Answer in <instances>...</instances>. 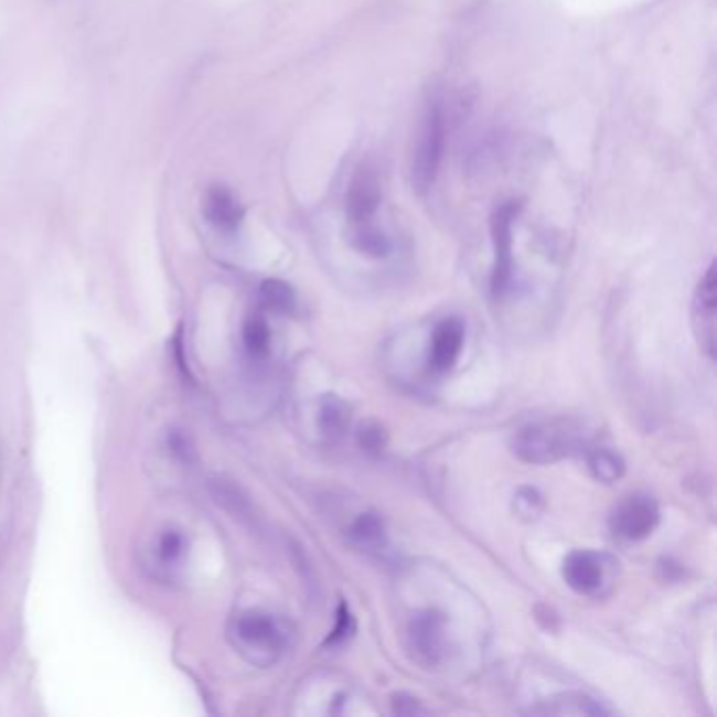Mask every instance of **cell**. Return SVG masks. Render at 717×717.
Wrapping results in <instances>:
<instances>
[{
  "instance_id": "1",
  "label": "cell",
  "mask_w": 717,
  "mask_h": 717,
  "mask_svg": "<svg viewBox=\"0 0 717 717\" xmlns=\"http://www.w3.org/2000/svg\"><path fill=\"white\" fill-rule=\"evenodd\" d=\"M584 427L570 419H554L522 427L512 440V450L520 461L547 465L584 450Z\"/></svg>"
},
{
  "instance_id": "2",
  "label": "cell",
  "mask_w": 717,
  "mask_h": 717,
  "mask_svg": "<svg viewBox=\"0 0 717 717\" xmlns=\"http://www.w3.org/2000/svg\"><path fill=\"white\" fill-rule=\"evenodd\" d=\"M229 635L236 649L255 665L274 663L289 642V633L282 628V623L261 610H247L236 617Z\"/></svg>"
},
{
  "instance_id": "3",
  "label": "cell",
  "mask_w": 717,
  "mask_h": 717,
  "mask_svg": "<svg viewBox=\"0 0 717 717\" xmlns=\"http://www.w3.org/2000/svg\"><path fill=\"white\" fill-rule=\"evenodd\" d=\"M445 137H447L445 116L438 104H431L424 116L417 146L410 160V175L419 192H427L436 181L442 152H445Z\"/></svg>"
},
{
  "instance_id": "4",
  "label": "cell",
  "mask_w": 717,
  "mask_h": 717,
  "mask_svg": "<svg viewBox=\"0 0 717 717\" xmlns=\"http://www.w3.org/2000/svg\"><path fill=\"white\" fill-rule=\"evenodd\" d=\"M520 202H503L494 208L491 217V234H493L494 266L491 276V291L494 297H503L514 274V255H512V243H514V222H516Z\"/></svg>"
},
{
  "instance_id": "5",
  "label": "cell",
  "mask_w": 717,
  "mask_h": 717,
  "mask_svg": "<svg viewBox=\"0 0 717 717\" xmlns=\"http://www.w3.org/2000/svg\"><path fill=\"white\" fill-rule=\"evenodd\" d=\"M614 561L604 554L591 549L570 552L561 564V577L566 585L579 596L598 598L610 585V566Z\"/></svg>"
},
{
  "instance_id": "6",
  "label": "cell",
  "mask_w": 717,
  "mask_h": 717,
  "mask_svg": "<svg viewBox=\"0 0 717 717\" xmlns=\"http://www.w3.org/2000/svg\"><path fill=\"white\" fill-rule=\"evenodd\" d=\"M408 646L421 665H440L447 654V617L438 610L415 614L408 623Z\"/></svg>"
},
{
  "instance_id": "7",
  "label": "cell",
  "mask_w": 717,
  "mask_h": 717,
  "mask_svg": "<svg viewBox=\"0 0 717 717\" xmlns=\"http://www.w3.org/2000/svg\"><path fill=\"white\" fill-rule=\"evenodd\" d=\"M659 522H661V510L652 496L640 493L629 494L617 505L612 514V531L628 541H644L656 531Z\"/></svg>"
},
{
  "instance_id": "8",
  "label": "cell",
  "mask_w": 717,
  "mask_h": 717,
  "mask_svg": "<svg viewBox=\"0 0 717 717\" xmlns=\"http://www.w3.org/2000/svg\"><path fill=\"white\" fill-rule=\"evenodd\" d=\"M382 202V181L371 162H362L345 194V213L354 225L368 224Z\"/></svg>"
},
{
  "instance_id": "9",
  "label": "cell",
  "mask_w": 717,
  "mask_h": 717,
  "mask_svg": "<svg viewBox=\"0 0 717 717\" xmlns=\"http://www.w3.org/2000/svg\"><path fill=\"white\" fill-rule=\"evenodd\" d=\"M716 264H711L696 289L695 310H693L696 339L709 358L716 356Z\"/></svg>"
},
{
  "instance_id": "10",
  "label": "cell",
  "mask_w": 717,
  "mask_h": 717,
  "mask_svg": "<svg viewBox=\"0 0 717 717\" xmlns=\"http://www.w3.org/2000/svg\"><path fill=\"white\" fill-rule=\"evenodd\" d=\"M202 215L217 232L234 234L243 224L245 211L229 188L215 183L204 192Z\"/></svg>"
},
{
  "instance_id": "11",
  "label": "cell",
  "mask_w": 717,
  "mask_h": 717,
  "mask_svg": "<svg viewBox=\"0 0 717 717\" xmlns=\"http://www.w3.org/2000/svg\"><path fill=\"white\" fill-rule=\"evenodd\" d=\"M463 343H465L463 322L459 318L442 320L431 336V352H429L431 368L438 373L450 371L461 356Z\"/></svg>"
},
{
  "instance_id": "12",
  "label": "cell",
  "mask_w": 717,
  "mask_h": 717,
  "mask_svg": "<svg viewBox=\"0 0 717 717\" xmlns=\"http://www.w3.org/2000/svg\"><path fill=\"white\" fill-rule=\"evenodd\" d=\"M350 426V408L336 396H327L320 404L318 427L329 442H339Z\"/></svg>"
},
{
  "instance_id": "13",
  "label": "cell",
  "mask_w": 717,
  "mask_h": 717,
  "mask_svg": "<svg viewBox=\"0 0 717 717\" xmlns=\"http://www.w3.org/2000/svg\"><path fill=\"white\" fill-rule=\"evenodd\" d=\"M350 537L362 549H379L387 541V533H385L382 517L373 512H366V514H360L356 522L352 524Z\"/></svg>"
},
{
  "instance_id": "14",
  "label": "cell",
  "mask_w": 717,
  "mask_h": 717,
  "mask_svg": "<svg viewBox=\"0 0 717 717\" xmlns=\"http://www.w3.org/2000/svg\"><path fill=\"white\" fill-rule=\"evenodd\" d=\"M587 463H589L591 473L604 484H612V482L621 480L625 475V470H628L623 457L619 452L608 449L591 450Z\"/></svg>"
},
{
  "instance_id": "15",
  "label": "cell",
  "mask_w": 717,
  "mask_h": 717,
  "mask_svg": "<svg viewBox=\"0 0 717 717\" xmlns=\"http://www.w3.org/2000/svg\"><path fill=\"white\" fill-rule=\"evenodd\" d=\"M259 299L264 308L274 314H291L295 310V292L282 280L269 278L259 287Z\"/></svg>"
},
{
  "instance_id": "16",
  "label": "cell",
  "mask_w": 717,
  "mask_h": 717,
  "mask_svg": "<svg viewBox=\"0 0 717 717\" xmlns=\"http://www.w3.org/2000/svg\"><path fill=\"white\" fill-rule=\"evenodd\" d=\"M243 343L247 350L250 358H266L269 352V343H271V335H269L268 322L259 315H253L245 322L243 329Z\"/></svg>"
},
{
  "instance_id": "17",
  "label": "cell",
  "mask_w": 717,
  "mask_h": 717,
  "mask_svg": "<svg viewBox=\"0 0 717 717\" xmlns=\"http://www.w3.org/2000/svg\"><path fill=\"white\" fill-rule=\"evenodd\" d=\"M188 541L180 531L169 528L157 541V560L162 568H175L185 558Z\"/></svg>"
},
{
  "instance_id": "18",
  "label": "cell",
  "mask_w": 717,
  "mask_h": 717,
  "mask_svg": "<svg viewBox=\"0 0 717 717\" xmlns=\"http://www.w3.org/2000/svg\"><path fill=\"white\" fill-rule=\"evenodd\" d=\"M354 247L358 248L360 253L375 257V259L387 257V253L392 248L385 234L371 224L358 225V229L354 234Z\"/></svg>"
},
{
  "instance_id": "19",
  "label": "cell",
  "mask_w": 717,
  "mask_h": 717,
  "mask_svg": "<svg viewBox=\"0 0 717 717\" xmlns=\"http://www.w3.org/2000/svg\"><path fill=\"white\" fill-rule=\"evenodd\" d=\"M387 442H389V434L379 421L368 419L358 427L360 449L364 450L366 454H371V457L382 454L385 447H387Z\"/></svg>"
},
{
  "instance_id": "20",
  "label": "cell",
  "mask_w": 717,
  "mask_h": 717,
  "mask_svg": "<svg viewBox=\"0 0 717 717\" xmlns=\"http://www.w3.org/2000/svg\"><path fill=\"white\" fill-rule=\"evenodd\" d=\"M514 512L524 522H535L545 512V499L533 486H522L514 496Z\"/></svg>"
},
{
  "instance_id": "21",
  "label": "cell",
  "mask_w": 717,
  "mask_h": 717,
  "mask_svg": "<svg viewBox=\"0 0 717 717\" xmlns=\"http://www.w3.org/2000/svg\"><path fill=\"white\" fill-rule=\"evenodd\" d=\"M356 617L352 614V608L347 606V602H341L339 608H336V621L335 628L329 633L327 638V646H341L345 642H350L356 633Z\"/></svg>"
},
{
  "instance_id": "22",
  "label": "cell",
  "mask_w": 717,
  "mask_h": 717,
  "mask_svg": "<svg viewBox=\"0 0 717 717\" xmlns=\"http://www.w3.org/2000/svg\"><path fill=\"white\" fill-rule=\"evenodd\" d=\"M394 711L400 714V716H413V714H419V703L417 698L408 695H396L394 696Z\"/></svg>"
}]
</instances>
